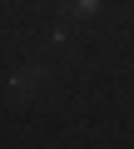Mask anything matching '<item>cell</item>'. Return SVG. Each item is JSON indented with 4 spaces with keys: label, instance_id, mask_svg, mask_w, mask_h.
I'll return each mask as SVG.
<instances>
[{
    "label": "cell",
    "instance_id": "6da1fadb",
    "mask_svg": "<svg viewBox=\"0 0 134 149\" xmlns=\"http://www.w3.org/2000/svg\"><path fill=\"white\" fill-rule=\"evenodd\" d=\"M45 74H50V65H45V60H35V65L15 70V74H10V95H15V100H25L30 90H40V85H45Z\"/></svg>",
    "mask_w": 134,
    "mask_h": 149
},
{
    "label": "cell",
    "instance_id": "7a4b0ae2",
    "mask_svg": "<svg viewBox=\"0 0 134 149\" xmlns=\"http://www.w3.org/2000/svg\"><path fill=\"white\" fill-rule=\"evenodd\" d=\"M65 10H70V15H94L99 0H65Z\"/></svg>",
    "mask_w": 134,
    "mask_h": 149
}]
</instances>
